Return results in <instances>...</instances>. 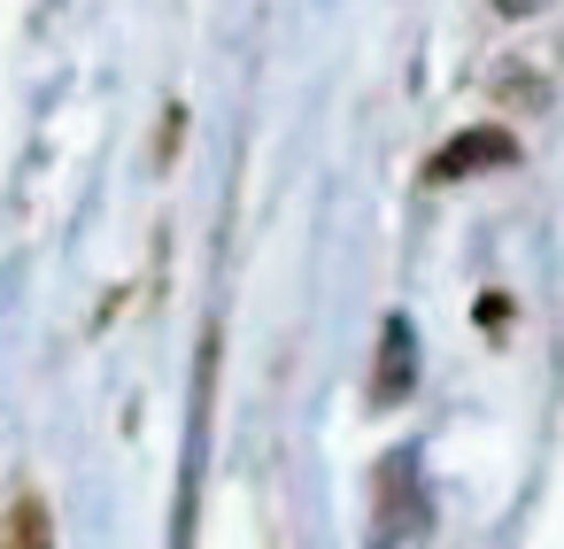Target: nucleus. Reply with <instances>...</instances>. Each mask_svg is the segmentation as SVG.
Masks as SVG:
<instances>
[{
  "label": "nucleus",
  "mask_w": 564,
  "mask_h": 549,
  "mask_svg": "<svg viewBox=\"0 0 564 549\" xmlns=\"http://www.w3.org/2000/svg\"><path fill=\"white\" fill-rule=\"evenodd\" d=\"M502 163H518V140L495 132V125H479V132H456V140L425 163V186H456V179H471V171H502Z\"/></svg>",
  "instance_id": "obj_2"
},
{
  "label": "nucleus",
  "mask_w": 564,
  "mask_h": 549,
  "mask_svg": "<svg viewBox=\"0 0 564 549\" xmlns=\"http://www.w3.org/2000/svg\"><path fill=\"white\" fill-rule=\"evenodd\" d=\"M0 549H55V534H47V510H40L32 495H17L9 526H0Z\"/></svg>",
  "instance_id": "obj_4"
},
{
  "label": "nucleus",
  "mask_w": 564,
  "mask_h": 549,
  "mask_svg": "<svg viewBox=\"0 0 564 549\" xmlns=\"http://www.w3.org/2000/svg\"><path fill=\"white\" fill-rule=\"evenodd\" d=\"M495 9H502V17H533V9H541V0H495Z\"/></svg>",
  "instance_id": "obj_5"
},
{
  "label": "nucleus",
  "mask_w": 564,
  "mask_h": 549,
  "mask_svg": "<svg viewBox=\"0 0 564 549\" xmlns=\"http://www.w3.org/2000/svg\"><path fill=\"white\" fill-rule=\"evenodd\" d=\"M410 387H417V341H410V317H387L379 364H371V402H402Z\"/></svg>",
  "instance_id": "obj_3"
},
{
  "label": "nucleus",
  "mask_w": 564,
  "mask_h": 549,
  "mask_svg": "<svg viewBox=\"0 0 564 549\" xmlns=\"http://www.w3.org/2000/svg\"><path fill=\"white\" fill-rule=\"evenodd\" d=\"M371 495H379V510H371V534H364V549H402L410 534H425L433 503H425L417 449H394V456H379V472H371Z\"/></svg>",
  "instance_id": "obj_1"
}]
</instances>
